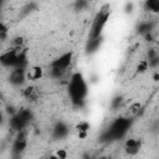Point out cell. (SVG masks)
<instances>
[{
  "label": "cell",
  "mask_w": 159,
  "mask_h": 159,
  "mask_svg": "<svg viewBox=\"0 0 159 159\" xmlns=\"http://www.w3.org/2000/svg\"><path fill=\"white\" fill-rule=\"evenodd\" d=\"M68 93L75 104H80L83 102L87 94V83L81 73H75L71 77L70 86H68Z\"/></svg>",
  "instance_id": "cell-1"
},
{
  "label": "cell",
  "mask_w": 159,
  "mask_h": 159,
  "mask_svg": "<svg viewBox=\"0 0 159 159\" xmlns=\"http://www.w3.org/2000/svg\"><path fill=\"white\" fill-rule=\"evenodd\" d=\"M109 14H111L109 5H104L99 10V12L96 15V17L93 20V24H92V27H91V31H89V39H98V37H101L102 30L104 29V25L108 21Z\"/></svg>",
  "instance_id": "cell-2"
},
{
  "label": "cell",
  "mask_w": 159,
  "mask_h": 159,
  "mask_svg": "<svg viewBox=\"0 0 159 159\" xmlns=\"http://www.w3.org/2000/svg\"><path fill=\"white\" fill-rule=\"evenodd\" d=\"M130 119L129 118H118L116 119L112 125L108 129V137L109 138H120L123 137L127 130L129 129Z\"/></svg>",
  "instance_id": "cell-3"
},
{
  "label": "cell",
  "mask_w": 159,
  "mask_h": 159,
  "mask_svg": "<svg viewBox=\"0 0 159 159\" xmlns=\"http://www.w3.org/2000/svg\"><path fill=\"white\" fill-rule=\"evenodd\" d=\"M31 118H32L31 112L27 111V109H22V111H20L19 113H16L11 118V127L17 132L22 130V129H26V127L30 123Z\"/></svg>",
  "instance_id": "cell-4"
},
{
  "label": "cell",
  "mask_w": 159,
  "mask_h": 159,
  "mask_svg": "<svg viewBox=\"0 0 159 159\" xmlns=\"http://www.w3.org/2000/svg\"><path fill=\"white\" fill-rule=\"evenodd\" d=\"M26 147H27V130L22 129V130L17 132V134L14 139V143H12V147H11L12 155L19 157L21 153H24Z\"/></svg>",
  "instance_id": "cell-5"
},
{
  "label": "cell",
  "mask_w": 159,
  "mask_h": 159,
  "mask_svg": "<svg viewBox=\"0 0 159 159\" xmlns=\"http://www.w3.org/2000/svg\"><path fill=\"white\" fill-rule=\"evenodd\" d=\"M72 56H73L72 52H66V53L61 55L58 58H56V60H53V61L51 62V68H53V70H60V71L66 72L67 68L70 67L71 62H72Z\"/></svg>",
  "instance_id": "cell-6"
},
{
  "label": "cell",
  "mask_w": 159,
  "mask_h": 159,
  "mask_svg": "<svg viewBox=\"0 0 159 159\" xmlns=\"http://www.w3.org/2000/svg\"><path fill=\"white\" fill-rule=\"evenodd\" d=\"M142 147V140L139 138H128L124 142V152L129 157H134L139 153Z\"/></svg>",
  "instance_id": "cell-7"
},
{
  "label": "cell",
  "mask_w": 159,
  "mask_h": 159,
  "mask_svg": "<svg viewBox=\"0 0 159 159\" xmlns=\"http://www.w3.org/2000/svg\"><path fill=\"white\" fill-rule=\"evenodd\" d=\"M10 83L14 86H21L26 81V70L25 68H14L9 76Z\"/></svg>",
  "instance_id": "cell-8"
},
{
  "label": "cell",
  "mask_w": 159,
  "mask_h": 159,
  "mask_svg": "<svg viewBox=\"0 0 159 159\" xmlns=\"http://www.w3.org/2000/svg\"><path fill=\"white\" fill-rule=\"evenodd\" d=\"M43 76V70L40 66H32L26 70V81H39Z\"/></svg>",
  "instance_id": "cell-9"
},
{
  "label": "cell",
  "mask_w": 159,
  "mask_h": 159,
  "mask_svg": "<svg viewBox=\"0 0 159 159\" xmlns=\"http://www.w3.org/2000/svg\"><path fill=\"white\" fill-rule=\"evenodd\" d=\"M22 96L29 101H36L40 97V91L36 86L30 84L22 89Z\"/></svg>",
  "instance_id": "cell-10"
},
{
  "label": "cell",
  "mask_w": 159,
  "mask_h": 159,
  "mask_svg": "<svg viewBox=\"0 0 159 159\" xmlns=\"http://www.w3.org/2000/svg\"><path fill=\"white\" fill-rule=\"evenodd\" d=\"M52 134H53V137H55V138H57V139L65 138V137L68 134V127H67L65 123L60 122V123H57V124L55 125Z\"/></svg>",
  "instance_id": "cell-11"
},
{
  "label": "cell",
  "mask_w": 159,
  "mask_h": 159,
  "mask_svg": "<svg viewBox=\"0 0 159 159\" xmlns=\"http://www.w3.org/2000/svg\"><path fill=\"white\" fill-rule=\"evenodd\" d=\"M99 45H101V37H98V39H89L88 43H87V51L89 53H92L96 50H98Z\"/></svg>",
  "instance_id": "cell-12"
},
{
  "label": "cell",
  "mask_w": 159,
  "mask_h": 159,
  "mask_svg": "<svg viewBox=\"0 0 159 159\" xmlns=\"http://www.w3.org/2000/svg\"><path fill=\"white\" fill-rule=\"evenodd\" d=\"M144 6L150 12H158L159 11V1L158 0H149L144 2Z\"/></svg>",
  "instance_id": "cell-13"
},
{
  "label": "cell",
  "mask_w": 159,
  "mask_h": 159,
  "mask_svg": "<svg viewBox=\"0 0 159 159\" xmlns=\"http://www.w3.org/2000/svg\"><path fill=\"white\" fill-rule=\"evenodd\" d=\"M140 108H142V104H140L139 102H134V103H132V104H130V107H129V109H128L129 116H132V117L137 116V114L139 113Z\"/></svg>",
  "instance_id": "cell-14"
},
{
  "label": "cell",
  "mask_w": 159,
  "mask_h": 159,
  "mask_svg": "<svg viewBox=\"0 0 159 159\" xmlns=\"http://www.w3.org/2000/svg\"><path fill=\"white\" fill-rule=\"evenodd\" d=\"M89 128H91V125H89V123L86 122V120H81V122L76 125L77 132H88Z\"/></svg>",
  "instance_id": "cell-15"
},
{
  "label": "cell",
  "mask_w": 159,
  "mask_h": 159,
  "mask_svg": "<svg viewBox=\"0 0 159 159\" xmlns=\"http://www.w3.org/2000/svg\"><path fill=\"white\" fill-rule=\"evenodd\" d=\"M7 26L4 22H0V42L5 41L7 37Z\"/></svg>",
  "instance_id": "cell-16"
},
{
  "label": "cell",
  "mask_w": 159,
  "mask_h": 159,
  "mask_svg": "<svg viewBox=\"0 0 159 159\" xmlns=\"http://www.w3.org/2000/svg\"><path fill=\"white\" fill-rule=\"evenodd\" d=\"M148 62H147V60H142V61H139V63H138V66H137V71L139 72V73H143V72H145L147 70H148Z\"/></svg>",
  "instance_id": "cell-17"
},
{
  "label": "cell",
  "mask_w": 159,
  "mask_h": 159,
  "mask_svg": "<svg viewBox=\"0 0 159 159\" xmlns=\"http://www.w3.org/2000/svg\"><path fill=\"white\" fill-rule=\"evenodd\" d=\"M55 155L57 159H67V150L63 148H60L55 152Z\"/></svg>",
  "instance_id": "cell-18"
},
{
  "label": "cell",
  "mask_w": 159,
  "mask_h": 159,
  "mask_svg": "<svg viewBox=\"0 0 159 159\" xmlns=\"http://www.w3.org/2000/svg\"><path fill=\"white\" fill-rule=\"evenodd\" d=\"M122 101H123L122 97H117V98H114L113 102H112V107H113V108H118V107L122 104Z\"/></svg>",
  "instance_id": "cell-19"
},
{
  "label": "cell",
  "mask_w": 159,
  "mask_h": 159,
  "mask_svg": "<svg viewBox=\"0 0 159 159\" xmlns=\"http://www.w3.org/2000/svg\"><path fill=\"white\" fill-rule=\"evenodd\" d=\"M87 135H88V132H78V133H77L78 139H86Z\"/></svg>",
  "instance_id": "cell-20"
},
{
  "label": "cell",
  "mask_w": 159,
  "mask_h": 159,
  "mask_svg": "<svg viewBox=\"0 0 159 159\" xmlns=\"http://www.w3.org/2000/svg\"><path fill=\"white\" fill-rule=\"evenodd\" d=\"M48 159H57V158H56V155H55V154H52V155H50V158H48Z\"/></svg>",
  "instance_id": "cell-21"
},
{
  "label": "cell",
  "mask_w": 159,
  "mask_h": 159,
  "mask_svg": "<svg viewBox=\"0 0 159 159\" xmlns=\"http://www.w3.org/2000/svg\"><path fill=\"white\" fill-rule=\"evenodd\" d=\"M1 122H2V113L0 112V123H1Z\"/></svg>",
  "instance_id": "cell-22"
},
{
  "label": "cell",
  "mask_w": 159,
  "mask_h": 159,
  "mask_svg": "<svg viewBox=\"0 0 159 159\" xmlns=\"http://www.w3.org/2000/svg\"><path fill=\"white\" fill-rule=\"evenodd\" d=\"M98 159H107L106 157H101V158H98Z\"/></svg>",
  "instance_id": "cell-23"
},
{
  "label": "cell",
  "mask_w": 159,
  "mask_h": 159,
  "mask_svg": "<svg viewBox=\"0 0 159 159\" xmlns=\"http://www.w3.org/2000/svg\"><path fill=\"white\" fill-rule=\"evenodd\" d=\"M0 46H1V42H0Z\"/></svg>",
  "instance_id": "cell-24"
}]
</instances>
